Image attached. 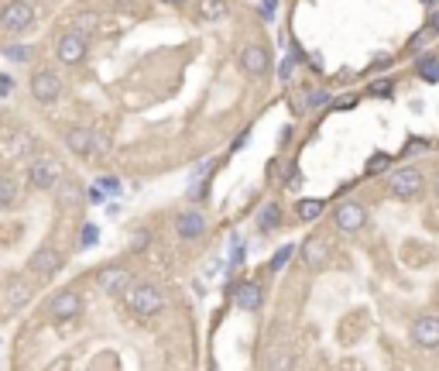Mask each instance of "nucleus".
Listing matches in <instances>:
<instances>
[{
  "mask_svg": "<svg viewBox=\"0 0 439 371\" xmlns=\"http://www.w3.org/2000/svg\"><path fill=\"white\" fill-rule=\"evenodd\" d=\"M124 299H127V310L134 316H154V313L165 310V293L152 286V282H137V286H127L124 289Z\"/></svg>",
  "mask_w": 439,
  "mask_h": 371,
  "instance_id": "nucleus-1",
  "label": "nucleus"
},
{
  "mask_svg": "<svg viewBox=\"0 0 439 371\" xmlns=\"http://www.w3.org/2000/svg\"><path fill=\"white\" fill-rule=\"evenodd\" d=\"M422 189H425V179H422V172L412 169V165L395 169V172L388 176V193L395 196V199H416Z\"/></svg>",
  "mask_w": 439,
  "mask_h": 371,
  "instance_id": "nucleus-2",
  "label": "nucleus"
},
{
  "mask_svg": "<svg viewBox=\"0 0 439 371\" xmlns=\"http://www.w3.org/2000/svg\"><path fill=\"white\" fill-rule=\"evenodd\" d=\"M0 24H4L11 35H21V31H28V28L35 24V7H31L28 0H11V4H4V11H0Z\"/></svg>",
  "mask_w": 439,
  "mask_h": 371,
  "instance_id": "nucleus-3",
  "label": "nucleus"
},
{
  "mask_svg": "<svg viewBox=\"0 0 439 371\" xmlns=\"http://www.w3.org/2000/svg\"><path fill=\"white\" fill-rule=\"evenodd\" d=\"M86 52H90L86 35H79V31H65V35H58V41H55V59L58 62H65V66H79V62L86 59Z\"/></svg>",
  "mask_w": 439,
  "mask_h": 371,
  "instance_id": "nucleus-4",
  "label": "nucleus"
},
{
  "mask_svg": "<svg viewBox=\"0 0 439 371\" xmlns=\"http://www.w3.org/2000/svg\"><path fill=\"white\" fill-rule=\"evenodd\" d=\"M58 179H62V169H58V162H52L48 155H38L28 165V182H31L35 189H55Z\"/></svg>",
  "mask_w": 439,
  "mask_h": 371,
  "instance_id": "nucleus-5",
  "label": "nucleus"
},
{
  "mask_svg": "<svg viewBox=\"0 0 439 371\" xmlns=\"http://www.w3.org/2000/svg\"><path fill=\"white\" fill-rule=\"evenodd\" d=\"M412 344L422 351L439 348V313H422L419 320L412 323Z\"/></svg>",
  "mask_w": 439,
  "mask_h": 371,
  "instance_id": "nucleus-6",
  "label": "nucleus"
},
{
  "mask_svg": "<svg viewBox=\"0 0 439 371\" xmlns=\"http://www.w3.org/2000/svg\"><path fill=\"white\" fill-rule=\"evenodd\" d=\"M333 220H337V227H340L344 234H357L364 224H367V210H364L357 199H344V203L333 210Z\"/></svg>",
  "mask_w": 439,
  "mask_h": 371,
  "instance_id": "nucleus-7",
  "label": "nucleus"
},
{
  "mask_svg": "<svg viewBox=\"0 0 439 371\" xmlns=\"http://www.w3.org/2000/svg\"><path fill=\"white\" fill-rule=\"evenodd\" d=\"M31 97L38 103H55L62 97V79L52 73V69H38L31 73Z\"/></svg>",
  "mask_w": 439,
  "mask_h": 371,
  "instance_id": "nucleus-8",
  "label": "nucleus"
},
{
  "mask_svg": "<svg viewBox=\"0 0 439 371\" xmlns=\"http://www.w3.org/2000/svg\"><path fill=\"white\" fill-rule=\"evenodd\" d=\"M131 282L134 278H131V272H127L124 265H107V268L96 272V286H100L107 296H124V289H127Z\"/></svg>",
  "mask_w": 439,
  "mask_h": 371,
  "instance_id": "nucleus-9",
  "label": "nucleus"
},
{
  "mask_svg": "<svg viewBox=\"0 0 439 371\" xmlns=\"http://www.w3.org/2000/svg\"><path fill=\"white\" fill-rule=\"evenodd\" d=\"M175 234L182 237V241H199V237L206 234V216L199 214V210H182V214L175 216Z\"/></svg>",
  "mask_w": 439,
  "mask_h": 371,
  "instance_id": "nucleus-10",
  "label": "nucleus"
},
{
  "mask_svg": "<svg viewBox=\"0 0 439 371\" xmlns=\"http://www.w3.org/2000/svg\"><path fill=\"white\" fill-rule=\"evenodd\" d=\"M79 310H83V299H79L76 289H62L48 303V316L52 320H73V316H79Z\"/></svg>",
  "mask_w": 439,
  "mask_h": 371,
  "instance_id": "nucleus-11",
  "label": "nucleus"
},
{
  "mask_svg": "<svg viewBox=\"0 0 439 371\" xmlns=\"http://www.w3.org/2000/svg\"><path fill=\"white\" fill-rule=\"evenodd\" d=\"M58 268H62V254L52 244H41L38 251L31 254V272L38 275V278H52Z\"/></svg>",
  "mask_w": 439,
  "mask_h": 371,
  "instance_id": "nucleus-12",
  "label": "nucleus"
},
{
  "mask_svg": "<svg viewBox=\"0 0 439 371\" xmlns=\"http://www.w3.org/2000/svg\"><path fill=\"white\" fill-rule=\"evenodd\" d=\"M268 66H271V56H268L265 45L254 41V45H248V48L240 52V69H244L248 76H265Z\"/></svg>",
  "mask_w": 439,
  "mask_h": 371,
  "instance_id": "nucleus-13",
  "label": "nucleus"
},
{
  "mask_svg": "<svg viewBox=\"0 0 439 371\" xmlns=\"http://www.w3.org/2000/svg\"><path fill=\"white\" fill-rule=\"evenodd\" d=\"M233 303H237V310L258 313L265 306V289H261L258 282H240V286L233 289Z\"/></svg>",
  "mask_w": 439,
  "mask_h": 371,
  "instance_id": "nucleus-14",
  "label": "nucleus"
},
{
  "mask_svg": "<svg viewBox=\"0 0 439 371\" xmlns=\"http://www.w3.org/2000/svg\"><path fill=\"white\" fill-rule=\"evenodd\" d=\"M302 261H306L309 268H323L326 261H329V241H326L323 234L306 237V244H302Z\"/></svg>",
  "mask_w": 439,
  "mask_h": 371,
  "instance_id": "nucleus-15",
  "label": "nucleus"
},
{
  "mask_svg": "<svg viewBox=\"0 0 439 371\" xmlns=\"http://www.w3.org/2000/svg\"><path fill=\"white\" fill-rule=\"evenodd\" d=\"M65 145H69L73 155H83V158L93 155V127H69Z\"/></svg>",
  "mask_w": 439,
  "mask_h": 371,
  "instance_id": "nucleus-16",
  "label": "nucleus"
},
{
  "mask_svg": "<svg viewBox=\"0 0 439 371\" xmlns=\"http://www.w3.org/2000/svg\"><path fill=\"white\" fill-rule=\"evenodd\" d=\"M278 224H282V207H278L275 199H268L265 207L258 210V227H261V231H275Z\"/></svg>",
  "mask_w": 439,
  "mask_h": 371,
  "instance_id": "nucleus-17",
  "label": "nucleus"
},
{
  "mask_svg": "<svg viewBox=\"0 0 439 371\" xmlns=\"http://www.w3.org/2000/svg\"><path fill=\"white\" fill-rule=\"evenodd\" d=\"M21 199V189H18V179L14 176H0V210L14 207Z\"/></svg>",
  "mask_w": 439,
  "mask_h": 371,
  "instance_id": "nucleus-18",
  "label": "nucleus"
},
{
  "mask_svg": "<svg viewBox=\"0 0 439 371\" xmlns=\"http://www.w3.org/2000/svg\"><path fill=\"white\" fill-rule=\"evenodd\" d=\"M230 14L227 0H199V18L203 21H223Z\"/></svg>",
  "mask_w": 439,
  "mask_h": 371,
  "instance_id": "nucleus-19",
  "label": "nucleus"
},
{
  "mask_svg": "<svg viewBox=\"0 0 439 371\" xmlns=\"http://www.w3.org/2000/svg\"><path fill=\"white\" fill-rule=\"evenodd\" d=\"M323 210H326L323 199H299V203H295V216H299V220H319Z\"/></svg>",
  "mask_w": 439,
  "mask_h": 371,
  "instance_id": "nucleus-20",
  "label": "nucleus"
},
{
  "mask_svg": "<svg viewBox=\"0 0 439 371\" xmlns=\"http://www.w3.org/2000/svg\"><path fill=\"white\" fill-rule=\"evenodd\" d=\"M55 189H58V199H62V203H79V196H83L76 179H58Z\"/></svg>",
  "mask_w": 439,
  "mask_h": 371,
  "instance_id": "nucleus-21",
  "label": "nucleus"
},
{
  "mask_svg": "<svg viewBox=\"0 0 439 371\" xmlns=\"http://www.w3.org/2000/svg\"><path fill=\"white\" fill-rule=\"evenodd\" d=\"M416 69H419V76L425 83H439V56H422Z\"/></svg>",
  "mask_w": 439,
  "mask_h": 371,
  "instance_id": "nucleus-22",
  "label": "nucleus"
},
{
  "mask_svg": "<svg viewBox=\"0 0 439 371\" xmlns=\"http://www.w3.org/2000/svg\"><path fill=\"white\" fill-rule=\"evenodd\" d=\"M96 28H100V18L96 14H90V11H83V14H76V24H73V31H79V35H93Z\"/></svg>",
  "mask_w": 439,
  "mask_h": 371,
  "instance_id": "nucleus-23",
  "label": "nucleus"
},
{
  "mask_svg": "<svg viewBox=\"0 0 439 371\" xmlns=\"http://www.w3.org/2000/svg\"><path fill=\"white\" fill-rule=\"evenodd\" d=\"M292 254H295V248H292V244H282L278 251L271 254V261H268V272H282V268L288 265V258H292Z\"/></svg>",
  "mask_w": 439,
  "mask_h": 371,
  "instance_id": "nucleus-24",
  "label": "nucleus"
},
{
  "mask_svg": "<svg viewBox=\"0 0 439 371\" xmlns=\"http://www.w3.org/2000/svg\"><path fill=\"white\" fill-rule=\"evenodd\" d=\"M388 165H391V155H384V152H374V155L367 158L364 172H367V176H378V172H384Z\"/></svg>",
  "mask_w": 439,
  "mask_h": 371,
  "instance_id": "nucleus-25",
  "label": "nucleus"
},
{
  "mask_svg": "<svg viewBox=\"0 0 439 371\" xmlns=\"http://www.w3.org/2000/svg\"><path fill=\"white\" fill-rule=\"evenodd\" d=\"M329 93H326V90H312V93H306V103H302V107H306V110H319V107H326V103H329Z\"/></svg>",
  "mask_w": 439,
  "mask_h": 371,
  "instance_id": "nucleus-26",
  "label": "nucleus"
},
{
  "mask_svg": "<svg viewBox=\"0 0 439 371\" xmlns=\"http://www.w3.org/2000/svg\"><path fill=\"white\" fill-rule=\"evenodd\" d=\"M148 244H152V231H144V227H141V231H134V234H131V251H144Z\"/></svg>",
  "mask_w": 439,
  "mask_h": 371,
  "instance_id": "nucleus-27",
  "label": "nucleus"
},
{
  "mask_svg": "<svg viewBox=\"0 0 439 371\" xmlns=\"http://www.w3.org/2000/svg\"><path fill=\"white\" fill-rule=\"evenodd\" d=\"M285 186H288V189H302V186H306V176L292 165V169H288V176H285Z\"/></svg>",
  "mask_w": 439,
  "mask_h": 371,
  "instance_id": "nucleus-28",
  "label": "nucleus"
},
{
  "mask_svg": "<svg viewBox=\"0 0 439 371\" xmlns=\"http://www.w3.org/2000/svg\"><path fill=\"white\" fill-rule=\"evenodd\" d=\"M96 237H100V231H96L93 224H86V227H83V237H79V248H93Z\"/></svg>",
  "mask_w": 439,
  "mask_h": 371,
  "instance_id": "nucleus-29",
  "label": "nucleus"
},
{
  "mask_svg": "<svg viewBox=\"0 0 439 371\" xmlns=\"http://www.w3.org/2000/svg\"><path fill=\"white\" fill-rule=\"evenodd\" d=\"M395 93V86L388 83V79H378V83H371V97H391Z\"/></svg>",
  "mask_w": 439,
  "mask_h": 371,
  "instance_id": "nucleus-30",
  "label": "nucleus"
},
{
  "mask_svg": "<svg viewBox=\"0 0 439 371\" xmlns=\"http://www.w3.org/2000/svg\"><path fill=\"white\" fill-rule=\"evenodd\" d=\"M275 11H278V0H261V18L275 21Z\"/></svg>",
  "mask_w": 439,
  "mask_h": 371,
  "instance_id": "nucleus-31",
  "label": "nucleus"
},
{
  "mask_svg": "<svg viewBox=\"0 0 439 371\" xmlns=\"http://www.w3.org/2000/svg\"><path fill=\"white\" fill-rule=\"evenodd\" d=\"M425 38H429V28H422L416 38L408 41V52H422V45H425Z\"/></svg>",
  "mask_w": 439,
  "mask_h": 371,
  "instance_id": "nucleus-32",
  "label": "nucleus"
},
{
  "mask_svg": "<svg viewBox=\"0 0 439 371\" xmlns=\"http://www.w3.org/2000/svg\"><path fill=\"white\" fill-rule=\"evenodd\" d=\"M425 28H429V35H439V4L429 11V21H425Z\"/></svg>",
  "mask_w": 439,
  "mask_h": 371,
  "instance_id": "nucleus-33",
  "label": "nucleus"
},
{
  "mask_svg": "<svg viewBox=\"0 0 439 371\" xmlns=\"http://www.w3.org/2000/svg\"><path fill=\"white\" fill-rule=\"evenodd\" d=\"M100 189H103V193H117V189H120V182H117L114 176H103V179H100Z\"/></svg>",
  "mask_w": 439,
  "mask_h": 371,
  "instance_id": "nucleus-34",
  "label": "nucleus"
},
{
  "mask_svg": "<svg viewBox=\"0 0 439 371\" xmlns=\"http://www.w3.org/2000/svg\"><path fill=\"white\" fill-rule=\"evenodd\" d=\"M213 169V158H206V162H199V165H196V172H192V179H203L206 176V172H210Z\"/></svg>",
  "mask_w": 439,
  "mask_h": 371,
  "instance_id": "nucleus-35",
  "label": "nucleus"
},
{
  "mask_svg": "<svg viewBox=\"0 0 439 371\" xmlns=\"http://www.w3.org/2000/svg\"><path fill=\"white\" fill-rule=\"evenodd\" d=\"M292 69H295V59H285V62H282V73H278V76L288 79V76H292Z\"/></svg>",
  "mask_w": 439,
  "mask_h": 371,
  "instance_id": "nucleus-36",
  "label": "nucleus"
},
{
  "mask_svg": "<svg viewBox=\"0 0 439 371\" xmlns=\"http://www.w3.org/2000/svg\"><path fill=\"white\" fill-rule=\"evenodd\" d=\"M7 56H11V59H28V52H24V48H7Z\"/></svg>",
  "mask_w": 439,
  "mask_h": 371,
  "instance_id": "nucleus-37",
  "label": "nucleus"
},
{
  "mask_svg": "<svg viewBox=\"0 0 439 371\" xmlns=\"http://www.w3.org/2000/svg\"><path fill=\"white\" fill-rule=\"evenodd\" d=\"M248 131H244V135H240V137H237V141H233V152H240V148H244V145H248Z\"/></svg>",
  "mask_w": 439,
  "mask_h": 371,
  "instance_id": "nucleus-38",
  "label": "nucleus"
},
{
  "mask_svg": "<svg viewBox=\"0 0 439 371\" xmlns=\"http://www.w3.org/2000/svg\"><path fill=\"white\" fill-rule=\"evenodd\" d=\"M114 7H127V4H134V0H110Z\"/></svg>",
  "mask_w": 439,
  "mask_h": 371,
  "instance_id": "nucleus-39",
  "label": "nucleus"
},
{
  "mask_svg": "<svg viewBox=\"0 0 439 371\" xmlns=\"http://www.w3.org/2000/svg\"><path fill=\"white\" fill-rule=\"evenodd\" d=\"M433 193L439 196V172H436V176H433Z\"/></svg>",
  "mask_w": 439,
  "mask_h": 371,
  "instance_id": "nucleus-40",
  "label": "nucleus"
},
{
  "mask_svg": "<svg viewBox=\"0 0 439 371\" xmlns=\"http://www.w3.org/2000/svg\"><path fill=\"white\" fill-rule=\"evenodd\" d=\"M162 4H169V7H179V4H186V0H162Z\"/></svg>",
  "mask_w": 439,
  "mask_h": 371,
  "instance_id": "nucleus-41",
  "label": "nucleus"
},
{
  "mask_svg": "<svg viewBox=\"0 0 439 371\" xmlns=\"http://www.w3.org/2000/svg\"><path fill=\"white\" fill-rule=\"evenodd\" d=\"M422 4H425V7H436L439 0H422Z\"/></svg>",
  "mask_w": 439,
  "mask_h": 371,
  "instance_id": "nucleus-42",
  "label": "nucleus"
}]
</instances>
